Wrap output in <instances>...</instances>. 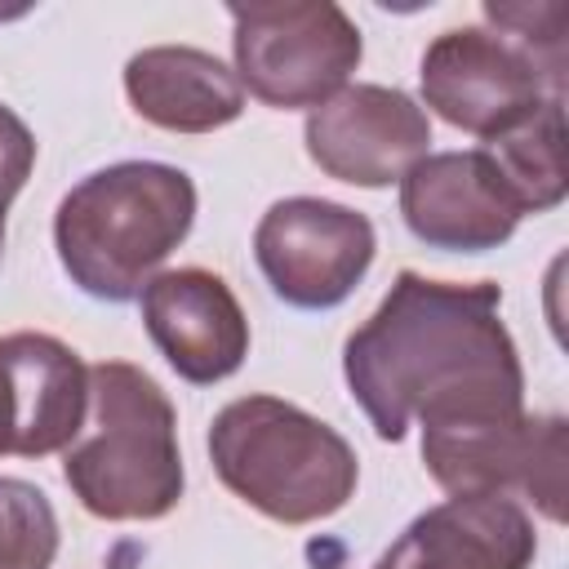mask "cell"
<instances>
[{
  "label": "cell",
  "instance_id": "obj_1",
  "mask_svg": "<svg viewBox=\"0 0 569 569\" xmlns=\"http://www.w3.org/2000/svg\"><path fill=\"white\" fill-rule=\"evenodd\" d=\"M493 280L449 284L400 271L378 311L347 338L342 373L382 440L409 422H453L525 409L520 351L498 320Z\"/></svg>",
  "mask_w": 569,
  "mask_h": 569
},
{
  "label": "cell",
  "instance_id": "obj_2",
  "mask_svg": "<svg viewBox=\"0 0 569 569\" xmlns=\"http://www.w3.org/2000/svg\"><path fill=\"white\" fill-rule=\"evenodd\" d=\"M196 222V182L160 160H120L80 178L53 213L58 262L76 289L102 302H129L151 271L187 240Z\"/></svg>",
  "mask_w": 569,
  "mask_h": 569
},
{
  "label": "cell",
  "instance_id": "obj_3",
  "mask_svg": "<svg viewBox=\"0 0 569 569\" xmlns=\"http://www.w3.org/2000/svg\"><path fill=\"white\" fill-rule=\"evenodd\" d=\"M62 480L98 520H160L182 498L178 413L160 382L129 365L89 369V413L62 449Z\"/></svg>",
  "mask_w": 569,
  "mask_h": 569
},
{
  "label": "cell",
  "instance_id": "obj_4",
  "mask_svg": "<svg viewBox=\"0 0 569 569\" xmlns=\"http://www.w3.org/2000/svg\"><path fill=\"white\" fill-rule=\"evenodd\" d=\"M218 480L276 525H311L356 493V449L307 409L280 396H240L209 422Z\"/></svg>",
  "mask_w": 569,
  "mask_h": 569
},
{
  "label": "cell",
  "instance_id": "obj_5",
  "mask_svg": "<svg viewBox=\"0 0 569 569\" xmlns=\"http://www.w3.org/2000/svg\"><path fill=\"white\" fill-rule=\"evenodd\" d=\"M227 13L236 27V80L267 107H320L360 67V27L333 0L227 4Z\"/></svg>",
  "mask_w": 569,
  "mask_h": 569
},
{
  "label": "cell",
  "instance_id": "obj_6",
  "mask_svg": "<svg viewBox=\"0 0 569 569\" xmlns=\"http://www.w3.org/2000/svg\"><path fill=\"white\" fill-rule=\"evenodd\" d=\"M422 462L453 493H525L547 520H565L569 431L560 413H489L422 427Z\"/></svg>",
  "mask_w": 569,
  "mask_h": 569
},
{
  "label": "cell",
  "instance_id": "obj_7",
  "mask_svg": "<svg viewBox=\"0 0 569 569\" xmlns=\"http://www.w3.org/2000/svg\"><path fill=\"white\" fill-rule=\"evenodd\" d=\"M422 102L453 129L498 138L547 98H565L556 80L520 40L489 27H449L422 53Z\"/></svg>",
  "mask_w": 569,
  "mask_h": 569
},
{
  "label": "cell",
  "instance_id": "obj_8",
  "mask_svg": "<svg viewBox=\"0 0 569 569\" xmlns=\"http://www.w3.org/2000/svg\"><path fill=\"white\" fill-rule=\"evenodd\" d=\"M378 236L360 209L320 196L276 200L253 227V258L289 307L329 311L356 293Z\"/></svg>",
  "mask_w": 569,
  "mask_h": 569
},
{
  "label": "cell",
  "instance_id": "obj_9",
  "mask_svg": "<svg viewBox=\"0 0 569 569\" xmlns=\"http://www.w3.org/2000/svg\"><path fill=\"white\" fill-rule=\"evenodd\" d=\"M302 138L320 173L351 187H391L427 156L431 120L405 89L347 84L311 107Z\"/></svg>",
  "mask_w": 569,
  "mask_h": 569
},
{
  "label": "cell",
  "instance_id": "obj_10",
  "mask_svg": "<svg viewBox=\"0 0 569 569\" xmlns=\"http://www.w3.org/2000/svg\"><path fill=\"white\" fill-rule=\"evenodd\" d=\"M89 413V369L53 333L0 338V458H44L67 449Z\"/></svg>",
  "mask_w": 569,
  "mask_h": 569
},
{
  "label": "cell",
  "instance_id": "obj_11",
  "mask_svg": "<svg viewBox=\"0 0 569 569\" xmlns=\"http://www.w3.org/2000/svg\"><path fill=\"white\" fill-rule=\"evenodd\" d=\"M142 325L169 369L196 387L231 378L249 356V320L218 271L178 267L147 280Z\"/></svg>",
  "mask_w": 569,
  "mask_h": 569
},
{
  "label": "cell",
  "instance_id": "obj_12",
  "mask_svg": "<svg viewBox=\"0 0 569 569\" xmlns=\"http://www.w3.org/2000/svg\"><path fill=\"white\" fill-rule=\"evenodd\" d=\"M400 218L405 227L449 253H485L511 240L520 209L493 173L489 156L476 151H427L400 178Z\"/></svg>",
  "mask_w": 569,
  "mask_h": 569
},
{
  "label": "cell",
  "instance_id": "obj_13",
  "mask_svg": "<svg viewBox=\"0 0 569 569\" xmlns=\"http://www.w3.org/2000/svg\"><path fill=\"white\" fill-rule=\"evenodd\" d=\"M533 520L516 498L467 493L422 511L378 560L382 569H529Z\"/></svg>",
  "mask_w": 569,
  "mask_h": 569
},
{
  "label": "cell",
  "instance_id": "obj_14",
  "mask_svg": "<svg viewBox=\"0 0 569 569\" xmlns=\"http://www.w3.org/2000/svg\"><path fill=\"white\" fill-rule=\"evenodd\" d=\"M133 111L169 133H213L244 111L236 71L196 44H151L124 62Z\"/></svg>",
  "mask_w": 569,
  "mask_h": 569
},
{
  "label": "cell",
  "instance_id": "obj_15",
  "mask_svg": "<svg viewBox=\"0 0 569 569\" xmlns=\"http://www.w3.org/2000/svg\"><path fill=\"white\" fill-rule=\"evenodd\" d=\"M502 178L507 196L525 213H547L569 191V164H565V98H547L533 116L511 124L507 133L489 138L480 147Z\"/></svg>",
  "mask_w": 569,
  "mask_h": 569
},
{
  "label": "cell",
  "instance_id": "obj_16",
  "mask_svg": "<svg viewBox=\"0 0 569 569\" xmlns=\"http://www.w3.org/2000/svg\"><path fill=\"white\" fill-rule=\"evenodd\" d=\"M53 556L58 516L49 498L18 476H0V569H49Z\"/></svg>",
  "mask_w": 569,
  "mask_h": 569
},
{
  "label": "cell",
  "instance_id": "obj_17",
  "mask_svg": "<svg viewBox=\"0 0 569 569\" xmlns=\"http://www.w3.org/2000/svg\"><path fill=\"white\" fill-rule=\"evenodd\" d=\"M485 18L502 31V36H511V40H520L556 80H565V22H569V9L565 4H498V0H489L485 4Z\"/></svg>",
  "mask_w": 569,
  "mask_h": 569
},
{
  "label": "cell",
  "instance_id": "obj_18",
  "mask_svg": "<svg viewBox=\"0 0 569 569\" xmlns=\"http://www.w3.org/2000/svg\"><path fill=\"white\" fill-rule=\"evenodd\" d=\"M36 164V138L31 129L0 102V213H9V200L22 191Z\"/></svg>",
  "mask_w": 569,
  "mask_h": 569
},
{
  "label": "cell",
  "instance_id": "obj_19",
  "mask_svg": "<svg viewBox=\"0 0 569 569\" xmlns=\"http://www.w3.org/2000/svg\"><path fill=\"white\" fill-rule=\"evenodd\" d=\"M0 253H4V213H0Z\"/></svg>",
  "mask_w": 569,
  "mask_h": 569
},
{
  "label": "cell",
  "instance_id": "obj_20",
  "mask_svg": "<svg viewBox=\"0 0 569 569\" xmlns=\"http://www.w3.org/2000/svg\"><path fill=\"white\" fill-rule=\"evenodd\" d=\"M373 569H382V565H373Z\"/></svg>",
  "mask_w": 569,
  "mask_h": 569
}]
</instances>
